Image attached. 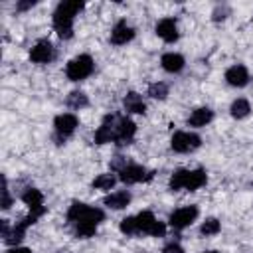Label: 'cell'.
I'll list each match as a JSON object with an SVG mask.
<instances>
[{
	"instance_id": "6da1fadb",
	"label": "cell",
	"mask_w": 253,
	"mask_h": 253,
	"mask_svg": "<svg viewBox=\"0 0 253 253\" xmlns=\"http://www.w3.org/2000/svg\"><path fill=\"white\" fill-rule=\"evenodd\" d=\"M136 134V125L130 117L123 113H109L103 117L101 125L97 126L93 140L95 144H117V146H126L134 140Z\"/></svg>"
},
{
	"instance_id": "7a4b0ae2",
	"label": "cell",
	"mask_w": 253,
	"mask_h": 253,
	"mask_svg": "<svg viewBox=\"0 0 253 253\" xmlns=\"http://www.w3.org/2000/svg\"><path fill=\"white\" fill-rule=\"evenodd\" d=\"M67 223L73 229V235L77 239H89L97 233L99 225L105 221V211L97 206L85 204V202H73L65 213Z\"/></svg>"
},
{
	"instance_id": "3957f363",
	"label": "cell",
	"mask_w": 253,
	"mask_h": 253,
	"mask_svg": "<svg viewBox=\"0 0 253 253\" xmlns=\"http://www.w3.org/2000/svg\"><path fill=\"white\" fill-rule=\"evenodd\" d=\"M85 8L83 2H71V0H65V2H59L51 14V24H53V30L55 34L61 38V40H71L73 38V22H75V16Z\"/></svg>"
},
{
	"instance_id": "277c9868",
	"label": "cell",
	"mask_w": 253,
	"mask_h": 253,
	"mask_svg": "<svg viewBox=\"0 0 253 253\" xmlns=\"http://www.w3.org/2000/svg\"><path fill=\"white\" fill-rule=\"evenodd\" d=\"M206 184H208V174L202 168H178L170 174L168 180V188L172 192H180V190L196 192Z\"/></svg>"
},
{
	"instance_id": "5b68a950",
	"label": "cell",
	"mask_w": 253,
	"mask_h": 253,
	"mask_svg": "<svg viewBox=\"0 0 253 253\" xmlns=\"http://www.w3.org/2000/svg\"><path fill=\"white\" fill-rule=\"evenodd\" d=\"M95 71V59L89 53H79L65 63V77L73 83L87 79Z\"/></svg>"
},
{
	"instance_id": "8992f818",
	"label": "cell",
	"mask_w": 253,
	"mask_h": 253,
	"mask_svg": "<svg viewBox=\"0 0 253 253\" xmlns=\"http://www.w3.org/2000/svg\"><path fill=\"white\" fill-rule=\"evenodd\" d=\"M136 225H138V235H150V237H164L168 225L160 221L150 210H142L136 215Z\"/></svg>"
},
{
	"instance_id": "52a82bcc",
	"label": "cell",
	"mask_w": 253,
	"mask_h": 253,
	"mask_svg": "<svg viewBox=\"0 0 253 253\" xmlns=\"http://www.w3.org/2000/svg\"><path fill=\"white\" fill-rule=\"evenodd\" d=\"M202 146V136L192 130H176L170 138V148L178 154H190Z\"/></svg>"
},
{
	"instance_id": "ba28073f",
	"label": "cell",
	"mask_w": 253,
	"mask_h": 253,
	"mask_svg": "<svg viewBox=\"0 0 253 253\" xmlns=\"http://www.w3.org/2000/svg\"><path fill=\"white\" fill-rule=\"evenodd\" d=\"M79 126V117L75 113H59L53 119V132H55V140L57 144L65 142Z\"/></svg>"
},
{
	"instance_id": "9c48e42d",
	"label": "cell",
	"mask_w": 253,
	"mask_h": 253,
	"mask_svg": "<svg viewBox=\"0 0 253 253\" xmlns=\"http://www.w3.org/2000/svg\"><path fill=\"white\" fill-rule=\"evenodd\" d=\"M200 215V208L196 204H190V206H182L178 210H174L170 215H168V225L176 231H182L186 227H190Z\"/></svg>"
},
{
	"instance_id": "30bf717a",
	"label": "cell",
	"mask_w": 253,
	"mask_h": 253,
	"mask_svg": "<svg viewBox=\"0 0 253 253\" xmlns=\"http://www.w3.org/2000/svg\"><path fill=\"white\" fill-rule=\"evenodd\" d=\"M117 174L123 184H140V182H148L154 176V172H150L142 164H134V162H126Z\"/></svg>"
},
{
	"instance_id": "8fae6325",
	"label": "cell",
	"mask_w": 253,
	"mask_h": 253,
	"mask_svg": "<svg viewBox=\"0 0 253 253\" xmlns=\"http://www.w3.org/2000/svg\"><path fill=\"white\" fill-rule=\"evenodd\" d=\"M55 59V47L49 40H38L30 49V61L38 65L51 63Z\"/></svg>"
},
{
	"instance_id": "7c38bea8",
	"label": "cell",
	"mask_w": 253,
	"mask_h": 253,
	"mask_svg": "<svg viewBox=\"0 0 253 253\" xmlns=\"http://www.w3.org/2000/svg\"><path fill=\"white\" fill-rule=\"evenodd\" d=\"M22 202L28 206L30 213H32V215H36L38 219L47 211V206H45L43 194H42V190H38V188H26V190L22 192Z\"/></svg>"
},
{
	"instance_id": "4fadbf2b",
	"label": "cell",
	"mask_w": 253,
	"mask_h": 253,
	"mask_svg": "<svg viewBox=\"0 0 253 253\" xmlns=\"http://www.w3.org/2000/svg\"><path fill=\"white\" fill-rule=\"evenodd\" d=\"M36 221H38V217H36V215H32V213H28L22 221H16V223L10 227L8 235H6V237H2V239H4V243H6L8 247H16V245H20V241L26 237L28 227H30V225H34Z\"/></svg>"
},
{
	"instance_id": "5bb4252c",
	"label": "cell",
	"mask_w": 253,
	"mask_h": 253,
	"mask_svg": "<svg viewBox=\"0 0 253 253\" xmlns=\"http://www.w3.org/2000/svg\"><path fill=\"white\" fill-rule=\"evenodd\" d=\"M134 36H136V30H134L126 20H119V22L113 26V30H111L109 40H111L113 45H126L128 42L134 40Z\"/></svg>"
},
{
	"instance_id": "9a60e30c",
	"label": "cell",
	"mask_w": 253,
	"mask_h": 253,
	"mask_svg": "<svg viewBox=\"0 0 253 253\" xmlns=\"http://www.w3.org/2000/svg\"><path fill=\"white\" fill-rule=\"evenodd\" d=\"M223 79H225V83H227L229 87L241 89V87H245V85L249 83L251 75H249V69H247L243 63H235V65H231V67L225 69Z\"/></svg>"
},
{
	"instance_id": "2e32d148",
	"label": "cell",
	"mask_w": 253,
	"mask_h": 253,
	"mask_svg": "<svg viewBox=\"0 0 253 253\" xmlns=\"http://www.w3.org/2000/svg\"><path fill=\"white\" fill-rule=\"evenodd\" d=\"M154 32H156V36H158L162 42H166V43H174V42H178V38H180L178 22H176L174 18H162V20H158L156 26H154Z\"/></svg>"
},
{
	"instance_id": "e0dca14e",
	"label": "cell",
	"mask_w": 253,
	"mask_h": 253,
	"mask_svg": "<svg viewBox=\"0 0 253 253\" xmlns=\"http://www.w3.org/2000/svg\"><path fill=\"white\" fill-rule=\"evenodd\" d=\"M130 202H132V194L128 190H115L103 198V206L109 210H125L126 206H130Z\"/></svg>"
},
{
	"instance_id": "ac0fdd59",
	"label": "cell",
	"mask_w": 253,
	"mask_h": 253,
	"mask_svg": "<svg viewBox=\"0 0 253 253\" xmlns=\"http://www.w3.org/2000/svg\"><path fill=\"white\" fill-rule=\"evenodd\" d=\"M160 65H162V69H164L166 73L176 75V73H180V71L186 67V59H184V55L178 53V51H166V53H162V57H160Z\"/></svg>"
},
{
	"instance_id": "d6986e66",
	"label": "cell",
	"mask_w": 253,
	"mask_h": 253,
	"mask_svg": "<svg viewBox=\"0 0 253 253\" xmlns=\"http://www.w3.org/2000/svg\"><path fill=\"white\" fill-rule=\"evenodd\" d=\"M123 109L132 115H146V103H144L142 95L136 91H128L123 97Z\"/></svg>"
},
{
	"instance_id": "ffe728a7",
	"label": "cell",
	"mask_w": 253,
	"mask_h": 253,
	"mask_svg": "<svg viewBox=\"0 0 253 253\" xmlns=\"http://www.w3.org/2000/svg\"><path fill=\"white\" fill-rule=\"evenodd\" d=\"M213 117L215 115H213V111L210 107H198V109H194L190 113L188 126H192V128H204V126H208L213 121Z\"/></svg>"
},
{
	"instance_id": "44dd1931",
	"label": "cell",
	"mask_w": 253,
	"mask_h": 253,
	"mask_svg": "<svg viewBox=\"0 0 253 253\" xmlns=\"http://www.w3.org/2000/svg\"><path fill=\"white\" fill-rule=\"evenodd\" d=\"M229 115L235 119V121H241V119H247L251 115V103L245 99V97H237L231 101L229 105Z\"/></svg>"
},
{
	"instance_id": "7402d4cb",
	"label": "cell",
	"mask_w": 253,
	"mask_h": 253,
	"mask_svg": "<svg viewBox=\"0 0 253 253\" xmlns=\"http://www.w3.org/2000/svg\"><path fill=\"white\" fill-rule=\"evenodd\" d=\"M119 176H115L113 172H105V174H99L97 178H93L91 182V188L93 190H103V192H111L117 184Z\"/></svg>"
},
{
	"instance_id": "603a6c76",
	"label": "cell",
	"mask_w": 253,
	"mask_h": 253,
	"mask_svg": "<svg viewBox=\"0 0 253 253\" xmlns=\"http://www.w3.org/2000/svg\"><path fill=\"white\" fill-rule=\"evenodd\" d=\"M65 105H67L71 111H81V109H85V107L89 105V97H87V93L75 89V91H71V93L65 97Z\"/></svg>"
},
{
	"instance_id": "cb8c5ba5",
	"label": "cell",
	"mask_w": 253,
	"mask_h": 253,
	"mask_svg": "<svg viewBox=\"0 0 253 253\" xmlns=\"http://www.w3.org/2000/svg\"><path fill=\"white\" fill-rule=\"evenodd\" d=\"M168 93H170V87H168V83H164V81H154V83H150L148 89H146V95H148L150 99H156V101H164V99L168 97Z\"/></svg>"
},
{
	"instance_id": "d4e9b609",
	"label": "cell",
	"mask_w": 253,
	"mask_h": 253,
	"mask_svg": "<svg viewBox=\"0 0 253 253\" xmlns=\"http://www.w3.org/2000/svg\"><path fill=\"white\" fill-rule=\"evenodd\" d=\"M219 231H221V223H219L217 217H208V219H204L202 225H200V235H202V237H213V235H217Z\"/></svg>"
},
{
	"instance_id": "484cf974",
	"label": "cell",
	"mask_w": 253,
	"mask_h": 253,
	"mask_svg": "<svg viewBox=\"0 0 253 253\" xmlns=\"http://www.w3.org/2000/svg\"><path fill=\"white\" fill-rule=\"evenodd\" d=\"M119 229H121V233H125L126 237H134V235H138L136 217H134V215H126V217H123L121 223H119Z\"/></svg>"
},
{
	"instance_id": "4316f807",
	"label": "cell",
	"mask_w": 253,
	"mask_h": 253,
	"mask_svg": "<svg viewBox=\"0 0 253 253\" xmlns=\"http://www.w3.org/2000/svg\"><path fill=\"white\" fill-rule=\"evenodd\" d=\"M12 204H14V200H12V194H10V190H8V180H6V176L2 178V210L6 211V210H10L12 208Z\"/></svg>"
},
{
	"instance_id": "83f0119b",
	"label": "cell",
	"mask_w": 253,
	"mask_h": 253,
	"mask_svg": "<svg viewBox=\"0 0 253 253\" xmlns=\"http://www.w3.org/2000/svg\"><path fill=\"white\" fill-rule=\"evenodd\" d=\"M229 14H231V10H229L227 4H217V6L213 8V12H211V20H213V22H223Z\"/></svg>"
},
{
	"instance_id": "f1b7e54d",
	"label": "cell",
	"mask_w": 253,
	"mask_h": 253,
	"mask_svg": "<svg viewBox=\"0 0 253 253\" xmlns=\"http://www.w3.org/2000/svg\"><path fill=\"white\" fill-rule=\"evenodd\" d=\"M160 253H186V251H184V247H182L178 241H170V243H166V245L162 247Z\"/></svg>"
},
{
	"instance_id": "f546056e",
	"label": "cell",
	"mask_w": 253,
	"mask_h": 253,
	"mask_svg": "<svg viewBox=\"0 0 253 253\" xmlns=\"http://www.w3.org/2000/svg\"><path fill=\"white\" fill-rule=\"evenodd\" d=\"M34 6H36L34 0H26V2H18V4H16V10H18V12H24V10H30V8H34Z\"/></svg>"
},
{
	"instance_id": "4dcf8cb0",
	"label": "cell",
	"mask_w": 253,
	"mask_h": 253,
	"mask_svg": "<svg viewBox=\"0 0 253 253\" xmlns=\"http://www.w3.org/2000/svg\"><path fill=\"white\" fill-rule=\"evenodd\" d=\"M6 253H34L30 247H22V245H16V247H8Z\"/></svg>"
},
{
	"instance_id": "1f68e13d",
	"label": "cell",
	"mask_w": 253,
	"mask_h": 253,
	"mask_svg": "<svg viewBox=\"0 0 253 253\" xmlns=\"http://www.w3.org/2000/svg\"><path fill=\"white\" fill-rule=\"evenodd\" d=\"M202 253H219V251H215V249H208V251H202Z\"/></svg>"
}]
</instances>
